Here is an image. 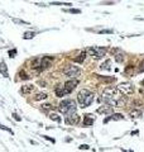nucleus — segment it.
I'll use <instances>...</instances> for the list:
<instances>
[{"instance_id":"24","label":"nucleus","mask_w":144,"mask_h":152,"mask_svg":"<svg viewBox=\"0 0 144 152\" xmlns=\"http://www.w3.org/2000/svg\"><path fill=\"white\" fill-rule=\"evenodd\" d=\"M52 109H53V105H52V104H43L42 105L43 112H48V110H52Z\"/></svg>"},{"instance_id":"19","label":"nucleus","mask_w":144,"mask_h":152,"mask_svg":"<svg viewBox=\"0 0 144 152\" xmlns=\"http://www.w3.org/2000/svg\"><path fill=\"white\" fill-rule=\"evenodd\" d=\"M86 56H87L86 51H82L80 56H78L77 58H75V61H76V62H78V63H82V62H84V60H85V58H86Z\"/></svg>"},{"instance_id":"6","label":"nucleus","mask_w":144,"mask_h":152,"mask_svg":"<svg viewBox=\"0 0 144 152\" xmlns=\"http://www.w3.org/2000/svg\"><path fill=\"white\" fill-rule=\"evenodd\" d=\"M77 84H78L77 79H71V80L66 81V83H64V85H63L64 94H70L71 91H73V89L77 86Z\"/></svg>"},{"instance_id":"15","label":"nucleus","mask_w":144,"mask_h":152,"mask_svg":"<svg viewBox=\"0 0 144 152\" xmlns=\"http://www.w3.org/2000/svg\"><path fill=\"white\" fill-rule=\"evenodd\" d=\"M47 98H48V94H47V93H37L36 96H34V100L40 101V100H46Z\"/></svg>"},{"instance_id":"12","label":"nucleus","mask_w":144,"mask_h":152,"mask_svg":"<svg viewBox=\"0 0 144 152\" xmlns=\"http://www.w3.org/2000/svg\"><path fill=\"white\" fill-rule=\"evenodd\" d=\"M126 101H128V98H126V96H119V98L116 99V101L114 103V107L121 108V107H124V105L126 104Z\"/></svg>"},{"instance_id":"4","label":"nucleus","mask_w":144,"mask_h":152,"mask_svg":"<svg viewBox=\"0 0 144 152\" xmlns=\"http://www.w3.org/2000/svg\"><path fill=\"white\" fill-rule=\"evenodd\" d=\"M86 53L90 55V56H92L94 58H96V60H99V58H101V57L105 56L106 49L101 48V47H90V48L86 49Z\"/></svg>"},{"instance_id":"38","label":"nucleus","mask_w":144,"mask_h":152,"mask_svg":"<svg viewBox=\"0 0 144 152\" xmlns=\"http://www.w3.org/2000/svg\"><path fill=\"white\" fill-rule=\"evenodd\" d=\"M143 95H144V91H143Z\"/></svg>"},{"instance_id":"8","label":"nucleus","mask_w":144,"mask_h":152,"mask_svg":"<svg viewBox=\"0 0 144 152\" xmlns=\"http://www.w3.org/2000/svg\"><path fill=\"white\" fill-rule=\"evenodd\" d=\"M91 94V91H89L87 89H82L78 91V94H77V100H78V103H80L81 105H84L85 103V100L87 99V96H89Z\"/></svg>"},{"instance_id":"25","label":"nucleus","mask_w":144,"mask_h":152,"mask_svg":"<svg viewBox=\"0 0 144 152\" xmlns=\"http://www.w3.org/2000/svg\"><path fill=\"white\" fill-rule=\"evenodd\" d=\"M34 36H36V33H34V32H27V33H24L23 38H24V39H31V38H33Z\"/></svg>"},{"instance_id":"22","label":"nucleus","mask_w":144,"mask_h":152,"mask_svg":"<svg viewBox=\"0 0 144 152\" xmlns=\"http://www.w3.org/2000/svg\"><path fill=\"white\" fill-rule=\"evenodd\" d=\"M110 65H111L110 60H106L104 63H102L101 66H100V69H101V70H110V69H111V67H110Z\"/></svg>"},{"instance_id":"14","label":"nucleus","mask_w":144,"mask_h":152,"mask_svg":"<svg viewBox=\"0 0 144 152\" xmlns=\"http://www.w3.org/2000/svg\"><path fill=\"white\" fill-rule=\"evenodd\" d=\"M0 72H1L3 76H5V77H9V71H8L7 63H5L4 61H1V62H0Z\"/></svg>"},{"instance_id":"11","label":"nucleus","mask_w":144,"mask_h":152,"mask_svg":"<svg viewBox=\"0 0 144 152\" xmlns=\"http://www.w3.org/2000/svg\"><path fill=\"white\" fill-rule=\"evenodd\" d=\"M34 89H36V86L29 84V85H24L20 87V93H22V94H31V93L34 91Z\"/></svg>"},{"instance_id":"29","label":"nucleus","mask_w":144,"mask_h":152,"mask_svg":"<svg viewBox=\"0 0 144 152\" xmlns=\"http://www.w3.org/2000/svg\"><path fill=\"white\" fill-rule=\"evenodd\" d=\"M9 55H10V57H14V55H17V49H10Z\"/></svg>"},{"instance_id":"18","label":"nucleus","mask_w":144,"mask_h":152,"mask_svg":"<svg viewBox=\"0 0 144 152\" xmlns=\"http://www.w3.org/2000/svg\"><path fill=\"white\" fill-rule=\"evenodd\" d=\"M84 123H85V125H92L94 124V117L91 115V114H87V115H85Z\"/></svg>"},{"instance_id":"35","label":"nucleus","mask_w":144,"mask_h":152,"mask_svg":"<svg viewBox=\"0 0 144 152\" xmlns=\"http://www.w3.org/2000/svg\"><path fill=\"white\" fill-rule=\"evenodd\" d=\"M43 138H44V139H48V141H51L52 143H54V139H53V138H51V137H47V136H44Z\"/></svg>"},{"instance_id":"16","label":"nucleus","mask_w":144,"mask_h":152,"mask_svg":"<svg viewBox=\"0 0 144 152\" xmlns=\"http://www.w3.org/2000/svg\"><path fill=\"white\" fill-rule=\"evenodd\" d=\"M124 58H125L124 52H121V51H117L116 53H115V61H116L117 63H121L123 61H124Z\"/></svg>"},{"instance_id":"30","label":"nucleus","mask_w":144,"mask_h":152,"mask_svg":"<svg viewBox=\"0 0 144 152\" xmlns=\"http://www.w3.org/2000/svg\"><path fill=\"white\" fill-rule=\"evenodd\" d=\"M20 77L22 79H29V76L27 74H24V72H20Z\"/></svg>"},{"instance_id":"3","label":"nucleus","mask_w":144,"mask_h":152,"mask_svg":"<svg viewBox=\"0 0 144 152\" xmlns=\"http://www.w3.org/2000/svg\"><path fill=\"white\" fill-rule=\"evenodd\" d=\"M63 74L66 76H68V77L71 79H76L77 76L81 75V70L78 66H75V65H67L66 69L63 70Z\"/></svg>"},{"instance_id":"34","label":"nucleus","mask_w":144,"mask_h":152,"mask_svg":"<svg viewBox=\"0 0 144 152\" xmlns=\"http://www.w3.org/2000/svg\"><path fill=\"white\" fill-rule=\"evenodd\" d=\"M80 150H89V146H87V145H82V146H80Z\"/></svg>"},{"instance_id":"27","label":"nucleus","mask_w":144,"mask_h":152,"mask_svg":"<svg viewBox=\"0 0 144 152\" xmlns=\"http://www.w3.org/2000/svg\"><path fill=\"white\" fill-rule=\"evenodd\" d=\"M0 129H4V131H8V132H9V133H13V131H11L10 128L5 127V125H3V124H0Z\"/></svg>"},{"instance_id":"10","label":"nucleus","mask_w":144,"mask_h":152,"mask_svg":"<svg viewBox=\"0 0 144 152\" xmlns=\"http://www.w3.org/2000/svg\"><path fill=\"white\" fill-rule=\"evenodd\" d=\"M53 61V58L52 57H44V58H42L40 60V70H43V69H48L49 66H51V62Z\"/></svg>"},{"instance_id":"13","label":"nucleus","mask_w":144,"mask_h":152,"mask_svg":"<svg viewBox=\"0 0 144 152\" xmlns=\"http://www.w3.org/2000/svg\"><path fill=\"white\" fill-rule=\"evenodd\" d=\"M120 119H124L123 114H119V113H117V114H113L111 117L104 119V123H108V122H110V121H120Z\"/></svg>"},{"instance_id":"17","label":"nucleus","mask_w":144,"mask_h":152,"mask_svg":"<svg viewBox=\"0 0 144 152\" xmlns=\"http://www.w3.org/2000/svg\"><path fill=\"white\" fill-rule=\"evenodd\" d=\"M129 115H130L131 118H140V117L143 115V113H142V110H139V109H134L129 113Z\"/></svg>"},{"instance_id":"21","label":"nucleus","mask_w":144,"mask_h":152,"mask_svg":"<svg viewBox=\"0 0 144 152\" xmlns=\"http://www.w3.org/2000/svg\"><path fill=\"white\" fill-rule=\"evenodd\" d=\"M63 95H64L63 86H57V87H56V96H63Z\"/></svg>"},{"instance_id":"7","label":"nucleus","mask_w":144,"mask_h":152,"mask_svg":"<svg viewBox=\"0 0 144 152\" xmlns=\"http://www.w3.org/2000/svg\"><path fill=\"white\" fill-rule=\"evenodd\" d=\"M64 122L70 125H75V124H78L80 123V115L76 113H71L64 118Z\"/></svg>"},{"instance_id":"1","label":"nucleus","mask_w":144,"mask_h":152,"mask_svg":"<svg viewBox=\"0 0 144 152\" xmlns=\"http://www.w3.org/2000/svg\"><path fill=\"white\" fill-rule=\"evenodd\" d=\"M119 98V91H117L116 87L114 86H108L106 89L102 91L101 95V100L105 101L108 105H114V103L116 101V99Z\"/></svg>"},{"instance_id":"23","label":"nucleus","mask_w":144,"mask_h":152,"mask_svg":"<svg viewBox=\"0 0 144 152\" xmlns=\"http://www.w3.org/2000/svg\"><path fill=\"white\" fill-rule=\"evenodd\" d=\"M13 22L15 23V24H23V25H29L28 22H24V20L22 19H18V18H13Z\"/></svg>"},{"instance_id":"32","label":"nucleus","mask_w":144,"mask_h":152,"mask_svg":"<svg viewBox=\"0 0 144 152\" xmlns=\"http://www.w3.org/2000/svg\"><path fill=\"white\" fill-rule=\"evenodd\" d=\"M99 33H113V31L111 29H106V31H100Z\"/></svg>"},{"instance_id":"31","label":"nucleus","mask_w":144,"mask_h":152,"mask_svg":"<svg viewBox=\"0 0 144 152\" xmlns=\"http://www.w3.org/2000/svg\"><path fill=\"white\" fill-rule=\"evenodd\" d=\"M142 67H139V69H138V72H143L144 71V62H142V65H140Z\"/></svg>"},{"instance_id":"37","label":"nucleus","mask_w":144,"mask_h":152,"mask_svg":"<svg viewBox=\"0 0 144 152\" xmlns=\"http://www.w3.org/2000/svg\"><path fill=\"white\" fill-rule=\"evenodd\" d=\"M142 85H143V86H144V80H143V81H142Z\"/></svg>"},{"instance_id":"2","label":"nucleus","mask_w":144,"mask_h":152,"mask_svg":"<svg viewBox=\"0 0 144 152\" xmlns=\"http://www.w3.org/2000/svg\"><path fill=\"white\" fill-rule=\"evenodd\" d=\"M58 110H60L62 114H67V115H68V114H71V113H75V110H76V101L70 100V99L61 101L60 105H58Z\"/></svg>"},{"instance_id":"28","label":"nucleus","mask_w":144,"mask_h":152,"mask_svg":"<svg viewBox=\"0 0 144 152\" xmlns=\"http://www.w3.org/2000/svg\"><path fill=\"white\" fill-rule=\"evenodd\" d=\"M68 11H70V13H72V14H80L81 13L80 9H70Z\"/></svg>"},{"instance_id":"36","label":"nucleus","mask_w":144,"mask_h":152,"mask_svg":"<svg viewBox=\"0 0 144 152\" xmlns=\"http://www.w3.org/2000/svg\"><path fill=\"white\" fill-rule=\"evenodd\" d=\"M13 117H14V118H15V119H17V121H20V117H18V115H17V114H15V113H14V114H13Z\"/></svg>"},{"instance_id":"9","label":"nucleus","mask_w":144,"mask_h":152,"mask_svg":"<svg viewBox=\"0 0 144 152\" xmlns=\"http://www.w3.org/2000/svg\"><path fill=\"white\" fill-rule=\"evenodd\" d=\"M96 113L98 114H111L113 113V107L105 104V105H102V107H100L99 109L96 110Z\"/></svg>"},{"instance_id":"20","label":"nucleus","mask_w":144,"mask_h":152,"mask_svg":"<svg viewBox=\"0 0 144 152\" xmlns=\"http://www.w3.org/2000/svg\"><path fill=\"white\" fill-rule=\"evenodd\" d=\"M92 100H94V94L91 93V94H90L89 96H87V99H86V100H85L84 107H89V105H90L91 103H92Z\"/></svg>"},{"instance_id":"33","label":"nucleus","mask_w":144,"mask_h":152,"mask_svg":"<svg viewBox=\"0 0 144 152\" xmlns=\"http://www.w3.org/2000/svg\"><path fill=\"white\" fill-rule=\"evenodd\" d=\"M104 81H109V83H111V81H114V79H110V77H101Z\"/></svg>"},{"instance_id":"26","label":"nucleus","mask_w":144,"mask_h":152,"mask_svg":"<svg viewBox=\"0 0 144 152\" xmlns=\"http://www.w3.org/2000/svg\"><path fill=\"white\" fill-rule=\"evenodd\" d=\"M49 118L52 119V121H56V122H61V118L57 115V114H51L49 115Z\"/></svg>"},{"instance_id":"5","label":"nucleus","mask_w":144,"mask_h":152,"mask_svg":"<svg viewBox=\"0 0 144 152\" xmlns=\"http://www.w3.org/2000/svg\"><path fill=\"white\" fill-rule=\"evenodd\" d=\"M117 91H120L124 95H130L134 93V86L130 83H120L117 85Z\"/></svg>"}]
</instances>
